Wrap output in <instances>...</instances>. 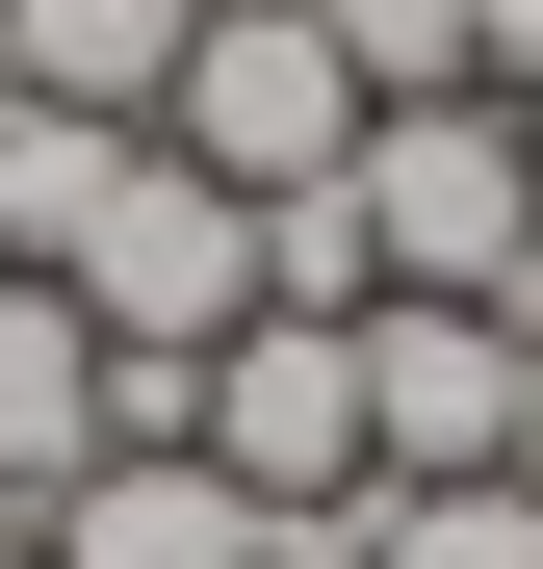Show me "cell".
Listing matches in <instances>:
<instances>
[{
    "mask_svg": "<svg viewBox=\"0 0 543 569\" xmlns=\"http://www.w3.org/2000/svg\"><path fill=\"white\" fill-rule=\"evenodd\" d=\"M362 569H543V492L466 466V492H362Z\"/></svg>",
    "mask_w": 543,
    "mask_h": 569,
    "instance_id": "obj_8",
    "label": "cell"
},
{
    "mask_svg": "<svg viewBox=\"0 0 543 569\" xmlns=\"http://www.w3.org/2000/svg\"><path fill=\"white\" fill-rule=\"evenodd\" d=\"M104 181V130H52V104H0V259H52V208Z\"/></svg>",
    "mask_w": 543,
    "mask_h": 569,
    "instance_id": "obj_10",
    "label": "cell"
},
{
    "mask_svg": "<svg viewBox=\"0 0 543 569\" xmlns=\"http://www.w3.org/2000/svg\"><path fill=\"white\" fill-rule=\"evenodd\" d=\"M181 440H208L259 518L362 492V311H233V337H208V415H181Z\"/></svg>",
    "mask_w": 543,
    "mask_h": 569,
    "instance_id": "obj_4",
    "label": "cell"
},
{
    "mask_svg": "<svg viewBox=\"0 0 543 569\" xmlns=\"http://www.w3.org/2000/svg\"><path fill=\"white\" fill-rule=\"evenodd\" d=\"M517 337H543V311H517ZM517 492H543V362H517Z\"/></svg>",
    "mask_w": 543,
    "mask_h": 569,
    "instance_id": "obj_13",
    "label": "cell"
},
{
    "mask_svg": "<svg viewBox=\"0 0 543 569\" xmlns=\"http://www.w3.org/2000/svg\"><path fill=\"white\" fill-rule=\"evenodd\" d=\"M104 466V337L52 311V259H0V518H52Z\"/></svg>",
    "mask_w": 543,
    "mask_h": 569,
    "instance_id": "obj_7",
    "label": "cell"
},
{
    "mask_svg": "<svg viewBox=\"0 0 543 569\" xmlns=\"http://www.w3.org/2000/svg\"><path fill=\"white\" fill-rule=\"evenodd\" d=\"M517 130H543V78H517Z\"/></svg>",
    "mask_w": 543,
    "mask_h": 569,
    "instance_id": "obj_14",
    "label": "cell"
},
{
    "mask_svg": "<svg viewBox=\"0 0 543 569\" xmlns=\"http://www.w3.org/2000/svg\"><path fill=\"white\" fill-rule=\"evenodd\" d=\"M311 27H336V78H362V104H466V0H311Z\"/></svg>",
    "mask_w": 543,
    "mask_h": 569,
    "instance_id": "obj_9",
    "label": "cell"
},
{
    "mask_svg": "<svg viewBox=\"0 0 543 569\" xmlns=\"http://www.w3.org/2000/svg\"><path fill=\"white\" fill-rule=\"evenodd\" d=\"M155 156H208L233 208L336 181V156H362V78H336V27H311V0H208V27H181V78H155Z\"/></svg>",
    "mask_w": 543,
    "mask_h": 569,
    "instance_id": "obj_2",
    "label": "cell"
},
{
    "mask_svg": "<svg viewBox=\"0 0 543 569\" xmlns=\"http://www.w3.org/2000/svg\"><path fill=\"white\" fill-rule=\"evenodd\" d=\"M27 543H52V569H259V492H233L208 440H104Z\"/></svg>",
    "mask_w": 543,
    "mask_h": 569,
    "instance_id": "obj_5",
    "label": "cell"
},
{
    "mask_svg": "<svg viewBox=\"0 0 543 569\" xmlns=\"http://www.w3.org/2000/svg\"><path fill=\"white\" fill-rule=\"evenodd\" d=\"M336 208H362V284H440V311H517V259H543V130L492 104H362L336 156Z\"/></svg>",
    "mask_w": 543,
    "mask_h": 569,
    "instance_id": "obj_1",
    "label": "cell"
},
{
    "mask_svg": "<svg viewBox=\"0 0 543 569\" xmlns=\"http://www.w3.org/2000/svg\"><path fill=\"white\" fill-rule=\"evenodd\" d=\"M517 311H543V259H517Z\"/></svg>",
    "mask_w": 543,
    "mask_h": 569,
    "instance_id": "obj_15",
    "label": "cell"
},
{
    "mask_svg": "<svg viewBox=\"0 0 543 569\" xmlns=\"http://www.w3.org/2000/svg\"><path fill=\"white\" fill-rule=\"evenodd\" d=\"M208 0H0V104H52V130H155V78Z\"/></svg>",
    "mask_w": 543,
    "mask_h": 569,
    "instance_id": "obj_6",
    "label": "cell"
},
{
    "mask_svg": "<svg viewBox=\"0 0 543 569\" xmlns=\"http://www.w3.org/2000/svg\"><path fill=\"white\" fill-rule=\"evenodd\" d=\"M466 52H492V104H517V78H543V0H466Z\"/></svg>",
    "mask_w": 543,
    "mask_h": 569,
    "instance_id": "obj_12",
    "label": "cell"
},
{
    "mask_svg": "<svg viewBox=\"0 0 543 569\" xmlns=\"http://www.w3.org/2000/svg\"><path fill=\"white\" fill-rule=\"evenodd\" d=\"M517 311H440V284H389L362 311V492H466V466H517Z\"/></svg>",
    "mask_w": 543,
    "mask_h": 569,
    "instance_id": "obj_3",
    "label": "cell"
},
{
    "mask_svg": "<svg viewBox=\"0 0 543 569\" xmlns=\"http://www.w3.org/2000/svg\"><path fill=\"white\" fill-rule=\"evenodd\" d=\"M259 569H362V492H311V518H259Z\"/></svg>",
    "mask_w": 543,
    "mask_h": 569,
    "instance_id": "obj_11",
    "label": "cell"
}]
</instances>
